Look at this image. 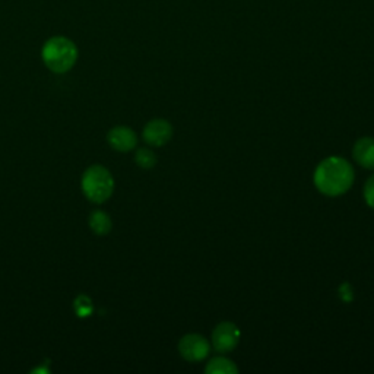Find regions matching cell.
Listing matches in <instances>:
<instances>
[{
    "label": "cell",
    "mask_w": 374,
    "mask_h": 374,
    "mask_svg": "<svg viewBox=\"0 0 374 374\" xmlns=\"http://www.w3.org/2000/svg\"><path fill=\"white\" fill-rule=\"evenodd\" d=\"M354 183V168L341 157L323 160L314 171V185L326 196H339L351 189Z\"/></svg>",
    "instance_id": "cell-1"
},
{
    "label": "cell",
    "mask_w": 374,
    "mask_h": 374,
    "mask_svg": "<svg viewBox=\"0 0 374 374\" xmlns=\"http://www.w3.org/2000/svg\"><path fill=\"white\" fill-rule=\"evenodd\" d=\"M77 47L65 37H55L48 40L43 48V60L45 66L55 73H65L70 70L75 62H77Z\"/></svg>",
    "instance_id": "cell-2"
},
{
    "label": "cell",
    "mask_w": 374,
    "mask_h": 374,
    "mask_svg": "<svg viewBox=\"0 0 374 374\" xmlns=\"http://www.w3.org/2000/svg\"><path fill=\"white\" fill-rule=\"evenodd\" d=\"M114 190V180L111 172L103 165H91L82 176V192L88 201L103 204Z\"/></svg>",
    "instance_id": "cell-3"
},
{
    "label": "cell",
    "mask_w": 374,
    "mask_h": 374,
    "mask_svg": "<svg viewBox=\"0 0 374 374\" xmlns=\"http://www.w3.org/2000/svg\"><path fill=\"white\" fill-rule=\"evenodd\" d=\"M179 351L185 360L190 363H197L205 360L209 356L211 345L202 335L189 334L182 338L179 343Z\"/></svg>",
    "instance_id": "cell-4"
},
{
    "label": "cell",
    "mask_w": 374,
    "mask_h": 374,
    "mask_svg": "<svg viewBox=\"0 0 374 374\" xmlns=\"http://www.w3.org/2000/svg\"><path fill=\"white\" fill-rule=\"evenodd\" d=\"M240 329L231 321H224L212 332V345L221 354L233 351L240 342Z\"/></svg>",
    "instance_id": "cell-5"
},
{
    "label": "cell",
    "mask_w": 374,
    "mask_h": 374,
    "mask_svg": "<svg viewBox=\"0 0 374 374\" xmlns=\"http://www.w3.org/2000/svg\"><path fill=\"white\" fill-rule=\"evenodd\" d=\"M172 138V126L164 119H154L143 129V141L151 146H164Z\"/></svg>",
    "instance_id": "cell-6"
},
{
    "label": "cell",
    "mask_w": 374,
    "mask_h": 374,
    "mask_svg": "<svg viewBox=\"0 0 374 374\" xmlns=\"http://www.w3.org/2000/svg\"><path fill=\"white\" fill-rule=\"evenodd\" d=\"M107 141L110 146L119 153H129L136 146L138 143V136L136 133L128 128V126H116L113 128L109 135Z\"/></svg>",
    "instance_id": "cell-7"
},
{
    "label": "cell",
    "mask_w": 374,
    "mask_h": 374,
    "mask_svg": "<svg viewBox=\"0 0 374 374\" xmlns=\"http://www.w3.org/2000/svg\"><path fill=\"white\" fill-rule=\"evenodd\" d=\"M353 155L361 167L374 170V138H361L357 141Z\"/></svg>",
    "instance_id": "cell-8"
},
{
    "label": "cell",
    "mask_w": 374,
    "mask_h": 374,
    "mask_svg": "<svg viewBox=\"0 0 374 374\" xmlns=\"http://www.w3.org/2000/svg\"><path fill=\"white\" fill-rule=\"evenodd\" d=\"M111 218L104 211L98 209L89 215V227L97 236H107L111 230Z\"/></svg>",
    "instance_id": "cell-9"
},
{
    "label": "cell",
    "mask_w": 374,
    "mask_h": 374,
    "mask_svg": "<svg viewBox=\"0 0 374 374\" xmlns=\"http://www.w3.org/2000/svg\"><path fill=\"white\" fill-rule=\"evenodd\" d=\"M205 371L208 374H236L238 368L231 360L226 357H216L209 361Z\"/></svg>",
    "instance_id": "cell-10"
},
{
    "label": "cell",
    "mask_w": 374,
    "mask_h": 374,
    "mask_svg": "<svg viewBox=\"0 0 374 374\" xmlns=\"http://www.w3.org/2000/svg\"><path fill=\"white\" fill-rule=\"evenodd\" d=\"M135 161H136V164H138L141 168L149 170V168L155 167V164H157V157H155V154L151 151V149L142 148V149H139V151L136 153V155H135Z\"/></svg>",
    "instance_id": "cell-11"
},
{
    "label": "cell",
    "mask_w": 374,
    "mask_h": 374,
    "mask_svg": "<svg viewBox=\"0 0 374 374\" xmlns=\"http://www.w3.org/2000/svg\"><path fill=\"white\" fill-rule=\"evenodd\" d=\"M73 309H75V312H77V314L79 317H88L92 313V310H94L92 302L89 300L87 295H79L77 300L73 302Z\"/></svg>",
    "instance_id": "cell-12"
},
{
    "label": "cell",
    "mask_w": 374,
    "mask_h": 374,
    "mask_svg": "<svg viewBox=\"0 0 374 374\" xmlns=\"http://www.w3.org/2000/svg\"><path fill=\"white\" fill-rule=\"evenodd\" d=\"M364 199L370 208L374 209V176H371L364 187Z\"/></svg>",
    "instance_id": "cell-13"
},
{
    "label": "cell",
    "mask_w": 374,
    "mask_h": 374,
    "mask_svg": "<svg viewBox=\"0 0 374 374\" xmlns=\"http://www.w3.org/2000/svg\"><path fill=\"white\" fill-rule=\"evenodd\" d=\"M339 295L342 298V302L345 303H351L353 302V298H354V294H353V288L351 285L348 284V282H343L339 288Z\"/></svg>",
    "instance_id": "cell-14"
}]
</instances>
